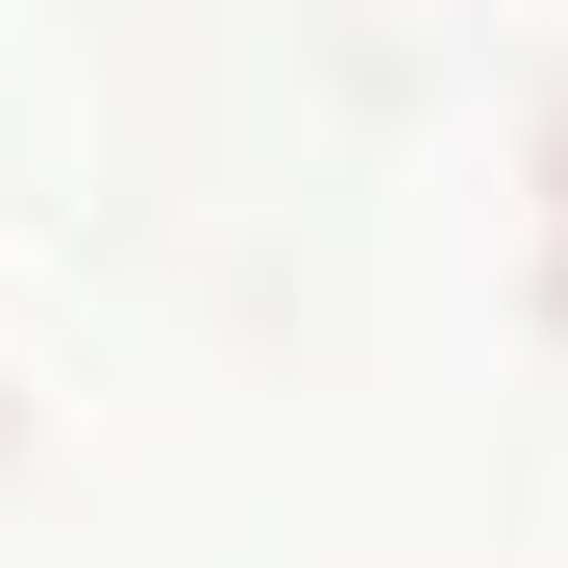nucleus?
Instances as JSON below:
<instances>
[{"instance_id": "nucleus-1", "label": "nucleus", "mask_w": 568, "mask_h": 568, "mask_svg": "<svg viewBox=\"0 0 568 568\" xmlns=\"http://www.w3.org/2000/svg\"><path fill=\"white\" fill-rule=\"evenodd\" d=\"M519 199H544V322H568V74H544V149H519Z\"/></svg>"}]
</instances>
